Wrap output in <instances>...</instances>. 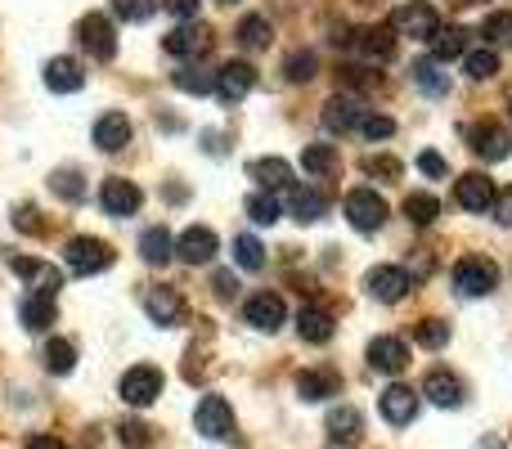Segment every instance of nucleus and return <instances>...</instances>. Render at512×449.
<instances>
[{
    "label": "nucleus",
    "mask_w": 512,
    "mask_h": 449,
    "mask_svg": "<svg viewBox=\"0 0 512 449\" xmlns=\"http://www.w3.org/2000/svg\"><path fill=\"white\" fill-rule=\"evenodd\" d=\"M378 409H382V418H387L391 427H405V423H414L418 418V396H414V387H387L378 396Z\"/></svg>",
    "instance_id": "obj_16"
},
{
    "label": "nucleus",
    "mask_w": 512,
    "mask_h": 449,
    "mask_svg": "<svg viewBox=\"0 0 512 449\" xmlns=\"http://www.w3.org/2000/svg\"><path fill=\"white\" fill-rule=\"evenodd\" d=\"M27 449H68V445L54 441V436H27Z\"/></svg>",
    "instance_id": "obj_53"
},
{
    "label": "nucleus",
    "mask_w": 512,
    "mask_h": 449,
    "mask_svg": "<svg viewBox=\"0 0 512 449\" xmlns=\"http://www.w3.org/2000/svg\"><path fill=\"white\" fill-rule=\"evenodd\" d=\"M405 216H409L414 225H432L436 216H441V203H436L432 194H409V198H405Z\"/></svg>",
    "instance_id": "obj_39"
},
{
    "label": "nucleus",
    "mask_w": 512,
    "mask_h": 449,
    "mask_svg": "<svg viewBox=\"0 0 512 449\" xmlns=\"http://www.w3.org/2000/svg\"><path fill=\"white\" fill-rule=\"evenodd\" d=\"M468 149L486 162H504L512 153V135L495 122H477V126H468Z\"/></svg>",
    "instance_id": "obj_9"
},
{
    "label": "nucleus",
    "mask_w": 512,
    "mask_h": 449,
    "mask_svg": "<svg viewBox=\"0 0 512 449\" xmlns=\"http://www.w3.org/2000/svg\"><path fill=\"white\" fill-rule=\"evenodd\" d=\"M99 203H104L108 216H135L140 203H144V194H140V185H131V180L108 176L104 189H99Z\"/></svg>",
    "instance_id": "obj_11"
},
{
    "label": "nucleus",
    "mask_w": 512,
    "mask_h": 449,
    "mask_svg": "<svg viewBox=\"0 0 512 449\" xmlns=\"http://www.w3.org/2000/svg\"><path fill=\"white\" fill-rule=\"evenodd\" d=\"M319 68V59L310 50H292L288 59H283V72H288V81H310Z\"/></svg>",
    "instance_id": "obj_43"
},
{
    "label": "nucleus",
    "mask_w": 512,
    "mask_h": 449,
    "mask_svg": "<svg viewBox=\"0 0 512 449\" xmlns=\"http://www.w3.org/2000/svg\"><path fill=\"white\" fill-rule=\"evenodd\" d=\"M355 50H360L369 63H387L391 54H396V32H391V23L364 27V32L355 36Z\"/></svg>",
    "instance_id": "obj_21"
},
{
    "label": "nucleus",
    "mask_w": 512,
    "mask_h": 449,
    "mask_svg": "<svg viewBox=\"0 0 512 449\" xmlns=\"http://www.w3.org/2000/svg\"><path fill=\"white\" fill-rule=\"evenodd\" d=\"M122 445L144 449V445H149V427H144V423H122Z\"/></svg>",
    "instance_id": "obj_49"
},
{
    "label": "nucleus",
    "mask_w": 512,
    "mask_h": 449,
    "mask_svg": "<svg viewBox=\"0 0 512 449\" xmlns=\"http://www.w3.org/2000/svg\"><path fill=\"white\" fill-rule=\"evenodd\" d=\"M176 252H180V261L185 265H207L216 256V234L207 225H189L185 234H180Z\"/></svg>",
    "instance_id": "obj_19"
},
{
    "label": "nucleus",
    "mask_w": 512,
    "mask_h": 449,
    "mask_svg": "<svg viewBox=\"0 0 512 449\" xmlns=\"http://www.w3.org/2000/svg\"><path fill=\"white\" fill-rule=\"evenodd\" d=\"M216 292H221V297H234V292H239V279H234V270L216 274Z\"/></svg>",
    "instance_id": "obj_50"
},
{
    "label": "nucleus",
    "mask_w": 512,
    "mask_h": 449,
    "mask_svg": "<svg viewBox=\"0 0 512 449\" xmlns=\"http://www.w3.org/2000/svg\"><path fill=\"white\" fill-rule=\"evenodd\" d=\"M495 212H499V221H504V225H512V189L504 198H495Z\"/></svg>",
    "instance_id": "obj_54"
},
{
    "label": "nucleus",
    "mask_w": 512,
    "mask_h": 449,
    "mask_svg": "<svg viewBox=\"0 0 512 449\" xmlns=\"http://www.w3.org/2000/svg\"><path fill=\"white\" fill-rule=\"evenodd\" d=\"M158 0H113V14L126 18V23H149Z\"/></svg>",
    "instance_id": "obj_45"
},
{
    "label": "nucleus",
    "mask_w": 512,
    "mask_h": 449,
    "mask_svg": "<svg viewBox=\"0 0 512 449\" xmlns=\"http://www.w3.org/2000/svg\"><path fill=\"white\" fill-rule=\"evenodd\" d=\"M283 315H288V306H283V297H274V292H256V297H248V306H243V319H248L252 328H261V333H279Z\"/></svg>",
    "instance_id": "obj_14"
},
{
    "label": "nucleus",
    "mask_w": 512,
    "mask_h": 449,
    "mask_svg": "<svg viewBox=\"0 0 512 449\" xmlns=\"http://www.w3.org/2000/svg\"><path fill=\"white\" fill-rule=\"evenodd\" d=\"M270 18H261V14H248L239 23V41L248 45V50H265V45H270Z\"/></svg>",
    "instance_id": "obj_35"
},
{
    "label": "nucleus",
    "mask_w": 512,
    "mask_h": 449,
    "mask_svg": "<svg viewBox=\"0 0 512 449\" xmlns=\"http://www.w3.org/2000/svg\"><path fill=\"white\" fill-rule=\"evenodd\" d=\"M364 113H369V108L360 104V99H351V95H333L324 104V126L333 135H346V131H355V126L364 122Z\"/></svg>",
    "instance_id": "obj_18"
},
{
    "label": "nucleus",
    "mask_w": 512,
    "mask_h": 449,
    "mask_svg": "<svg viewBox=\"0 0 512 449\" xmlns=\"http://www.w3.org/2000/svg\"><path fill=\"white\" fill-rule=\"evenodd\" d=\"M463 68H468L472 81H490L499 72V54L495 50H472V54H463Z\"/></svg>",
    "instance_id": "obj_37"
},
{
    "label": "nucleus",
    "mask_w": 512,
    "mask_h": 449,
    "mask_svg": "<svg viewBox=\"0 0 512 449\" xmlns=\"http://www.w3.org/2000/svg\"><path fill=\"white\" fill-rule=\"evenodd\" d=\"M288 207H292V216H297L301 225H315L319 216L328 212V198L315 194V189H292V194H288Z\"/></svg>",
    "instance_id": "obj_30"
},
{
    "label": "nucleus",
    "mask_w": 512,
    "mask_h": 449,
    "mask_svg": "<svg viewBox=\"0 0 512 449\" xmlns=\"http://www.w3.org/2000/svg\"><path fill=\"white\" fill-rule=\"evenodd\" d=\"M324 432H328V441H333V445H360V441H364V414H360L355 405L328 409Z\"/></svg>",
    "instance_id": "obj_12"
},
{
    "label": "nucleus",
    "mask_w": 512,
    "mask_h": 449,
    "mask_svg": "<svg viewBox=\"0 0 512 449\" xmlns=\"http://www.w3.org/2000/svg\"><path fill=\"white\" fill-rule=\"evenodd\" d=\"M45 86H50L54 95H77V90L86 86V72H81L77 59H50L45 63Z\"/></svg>",
    "instance_id": "obj_24"
},
{
    "label": "nucleus",
    "mask_w": 512,
    "mask_h": 449,
    "mask_svg": "<svg viewBox=\"0 0 512 449\" xmlns=\"http://www.w3.org/2000/svg\"><path fill=\"white\" fill-rule=\"evenodd\" d=\"M297 396H301V400L342 396V378H337L333 369H306V373H297Z\"/></svg>",
    "instance_id": "obj_26"
},
{
    "label": "nucleus",
    "mask_w": 512,
    "mask_h": 449,
    "mask_svg": "<svg viewBox=\"0 0 512 449\" xmlns=\"http://www.w3.org/2000/svg\"><path fill=\"white\" fill-rule=\"evenodd\" d=\"M297 333H301V342L324 346L328 337H333V315H328V310H319V306H301V315H297Z\"/></svg>",
    "instance_id": "obj_28"
},
{
    "label": "nucleus",
    "mask_w": 512,
    "mask_h": 449,
    "mask_svg": "<svg viewBox=\"0 0 512 449\" xmlns=\"http://www.w3.org/2000/svg\"><path fill=\"white\" fill-rule=\"evenodd\" d=\"M162 50H167L171 59H203V54L212 50V32H207L203 23H180L171 36H162Z\"/></svg>",
    "instance_id": "obj_8"
},
{
    "label": "nucleus",
    "mask_w": 512,
    "mask_h": 449,
    "mask_svg": "<svg viewBox=\"0 0 512 449\" xmlns=\"http://www.w3.org/2000/svg\"><path fill=\"white\" fill-rule=\"evenodd\" d=\"M364 171H369V176H382V180H400V162L391 158V153H369V158H364Z\"/></svg>",
    "instance_id": "obj_46"
},
{
    "label": "nucleus",
    "mask_w": 512,
    "mask_h": 449,
    "mask_svg": "<svg viewBox=\"0 0 512 449\" xmlns=\"http://www.w3.org/2000/svg\"><path fill=\"white\" fill-rule=\"evenodd\" d=\"M144 310H149V319L158 328H176L185 319V301H180L176 288H149L144 292Z\"/></svg>",
    "instance_id": "obj_15"
},
{
    "label": "nucleus",
    "mask_w": 512,
    "mask_h": 449,
    "mask_svg": "<svg viewBox=\"0 0 512 449\" xmlns=\"http://www.w3.org/2000/svg\"><path fill=\"white\" fill-rule=\"evenodd\" d=\"M252 86H256V68H252V63H225V68L216 72V95H221L225 104L248 99Z\"/></svg>",
    "instance_id": "obj_17"
},
{
    "label": "nucleus",
    "mask_w": 512,
    "mask_h": 449,
    "mask_svg": "<svg viewBox=\"0 0 512 449\" xmlns=\"http://www.w3.org/2000/svg\"><path fill=\"white\" fill-rule=\"evenodd\" d=\"M72 364H77V346H72L68 337H54V342L45 346V369L63 378V373H72Z\"/></svg>",
    "instance_id": "obj_34"
},
{
    "label": "nucleus",
    "mask_w": 512,
    "mask_h": 449,
    "mask_svg": "<svg viewBox=\"0 0 512 449\" xmlns=\"http://www.w3.org/2000/svg\"><path fill=\"white\" fill-rule=\"evenodd\" d=\"M167 9L176 18H198V0H167Z\"/></svg>",
    "instance_id": "obj_51"
},
{
    "label": "nucleus",
    "mask_w": 512,
    "mask_h": 449,
    "mask_svg": "<svg viewBox=\"0 0 512 449\" xmlns=\"http://www.w3.org/2000/svg\"><path fill=\"white\" fill-rule=\"evenodd\" d=\"M18 319H23V328H32V333H45V328L54 324V292H27L23 306H18Z\"/></svg>",
    "instance_id": "obj_25"
},
{
    "label": "nucleus",
    "mask_w": 512,
    "mask_h": 449,
    "mask_svg": "<svg viewBox=\"0 0 512 449\" xmlns=\"http://www.w3.org/2000/svg\"><path fill=\"white\" fill-rule=\"evenodd\" d=\"M360 131L369 135V140H387V135H396V122H391V117H382V113H364Z\"/></svg>",
    "instance_id": "obj_47"
},
{
    "label": "nucleus",
    "mask_w": 512,
    "mask_h": 449,
    "mask_svg": "<svg viewBox=\"0 0 512 449\" xmlns=\"http://www.w3.org/2000/svg\"><path fill=\"white\" fill-rule=\"evenodd\" d=\"M14 225H23V229H32V234H36V229H41V225H36V207H18Z\"/></svg>",
    "instance_id": "obj_52"
},
{
    "label": "nucleus",
    "mask_w": 512,
    "mask_h": 449,
    "mask_svg": "<svg viewBox=\"0 0 512 449\" xmlns=\"http://www.w3.org/2000/svg\"><path fill=\"white\" fill-rule=\"evenodd\" d=\"M140 256H144L149 265H167L171 256H176V238L167 234V225L144 229V234H140Z\"/></svg>",
    "instance_id": "obj_29"
},
{
    "label": "nucleus",
    "mask_w": 512,
    "mask_h": 449,
    "mask_svg": "<svg viewBox=\"0 0 512 449\" xmlns=\"http://www.w3.org/2000/svg\"><path fill=\"white\" fill-rule=\"evenodd\" d=\"M423 396L432 400V405H441V409H459L463 405V382L454 378L450 369H432L423 378Z\"/></svg>",
    "instance_id": "obj_20"
},
{
    "label": "nucleus",
    "mask_w": 512,
    "mask_h": 449,
    "mask_svg": "<svg viewBox=\"0 0 512 449\" xmlns=\"http://www.w3.org/2000/svg\"><path fill=\"white\" fill-rule=\"evenodd\" d=\"M454 288H459L463 297H486V292L499 288V265L486 261V256H463V261L454 265Z\"/></svg>",
    "instance_id": "obj_2"
},
{
    "label": "nucleus",
    "mask_w": 512,
    "mask_h": 449,
    "mask_svg": "<svg viewBox=\"0 0 512 449\" xmlns=\"http://www.w3.org/2000/svg\"><path fill=\"white\" fill-rule=\"evenodd\" d=\"M243 212H248L256 225H274V221H279V198L261 189V194H252L248 203H243Z\"/></svg>",
    "instance_id": "obj_41"
},
{
    "label": "nucleus",
    "mask_w": 512,
    "mask_h": 449,
    "mask_svg": "<svg viewBox=\"0 0 512 449\" xmlns=\"http://www.w3.org/2000/svg\"><path fill=\"white\" fill-rule=\"evenodd\" d=\"M508 113H512V99H508Z\"/></svg>",
    "instance_id": "obj_56"
},
{
    "label": "nucleus",
    "mask_w": 512,
    "mask_h": 449,
    "mask_svg": "<svg viewBox=\"0 0 512 449\" xmlns=\"http://www.w3.org/2000/svg\"><path fill=\"white\" fill-rule=\"evenodd\" d=\"M248 176L265 189V194H270V189H288L292 185V167L283 158H256V162H248Z\"/></svg>",
    "instance_id": "obj_27"
},
{
    "label": "nucleus",
    "mask_w": 512,
    "mask_h": 449,
    "mask_svg": "<svg viewBox=\"0 0 512 449\" xmlns=\"http://www.w3.org/2000/svg\"><path fill=\"white\" fill-rule=\"evenodd\" d=\"M50 185H54V194L59 198H68V203H77L86 189H81V171L77 167H63V171H54L50 176Z\"/></svg>",
    "instance_id": "obj_44"
},
{
    "label": "nucleus",
    "mask_w": 512,
    "mask_h": 449,
    "mask_svg": "<svg viewBox=\"0 0 512 449\" xmlns=\"http://www.w3.org/2000/svg\"><path fill=\"white\" fill-rule=\"evenodd\" d=\"M198 432L207 436V441H225V436H234V409L225 396H203L198 400V414H194Z\"/></svg>",
    "instance_id": "obj_6"
},
{
    "label": "nucleus",
    "mask_w": 512,
    "mask_h": 449,
    "mask_svg": "<svg viewBox=\"0 0 512 449\" xmlns=\"http://www.w3.org/2000/svg\"><path fill=\"white\" fill-rule=\"evenodd\" d=\"M414 342L427 346V351H441V346L450 342V324H445V319H423V324L414 328Z\"/></svg>",
    "instance_id": "obj_40"
},
{
    "label": "nucleus",
    "mask_w": 512,
    "mask_h": 449,
    "mask_svg": "<svg viewBox=\"0 0 512 449\" xmlns=\"http://www.w3.org/2000/svg\"><path fill=\"white\" fill-rule=\"evenodd\" d=\"M162 387H167V378H162V369H153V364H135V369H126L122 382H117L122 400L126 405H135V409L153 405V400L162 396Z\"/></svg>",
    "instance_id": "obj_1"
},
{
    "label": "nucleus",
    "mask_w": 512,
    "mask_h": 449,
    "mask_svg": "<svg viewBox=\"0 0 512 449\" xmlns=\"http://www.w3.org/2000/svg\"><path fill=\"white\" fill-rule=\"evenodd\" d=\"M391 32L414 36V41H436V32H441V14H436L432 5H423V0L400 5L396 14H391Z\"/></svg>",
    "instance_id": "obj_4"
},
{
    "label": "nucleus",
    "mask_w": 512,
    "mask_h": 449,
    "mask_svg": "<svg viewBox=\"0 0 512 449\" xmlns=\"http://www.w3.org/2000/svg\"><path fill=\"white\" fill-rule=\"evenodd\" d=\"M418 171H423V176H432V180H441L450 167H445L441 153H418Z\"/></svg>",
    "instance_id": "obj_48"
},
{
    "label": "nucleus",
    "mask_w": 512,
    "mask_h": 449,
    "mask_svg": "<svg viewBox=\"0 0 512 449\" xmlns=\"http://www.w3.org/2000/svg\"><path fill=\"white\" fill-rule=\"evenodd\" d=\"M221 5H234V0H221Z\"/></svg>",
    "instance_id": "obj_55"
},
{
    "label": "nucleus",
    "mask_w": 512,
    "mask_h": 449,
    "mask_svg": "<svg viewBox=\"0 0 512 449\" xmlns=\"http://www.w3.org/2000/svg\"><path fill=\"white\" fill-rule=\"evenodd\" d=\"M68 270L72 274H104L108 265H113V247L104 243V238H90V234H77L68 243Z\"/></svg>",
    "instance_id": "obj_3"
},
{
    "label": "nucleus",
    "mask_w": 512,
    "mask_h": 449,
    "mask_svg": "<svg viewBox=\"0 0 512 449\" xmlns=\"http://www.w3.org/2000/svg\"><path fill=\"white\" fill-rule=\"evenodd\" d=\"M454 203H459L463 212H490V207H495V185H490L481 171H468V176H459V185H454Z\"/></svg>",
    "instance_id": "obj_13"
},
{
    "label": "nucleus",
    "mask_w": 512,
    "mask_h": 449,
    "mask_svg": "<svg viewBox=\"0 0 512 449\" xmlns=\"http://www.w3.org/2000/svg\"><path fill=\"white\" fill-rule=\"evenodd\" d=\"M333 167H337L333 144H306V153H301V171H306V176H328Z\"/></svg>",
    "instance_id": "obj_31"
},
{
    "label": "nucleus",
    "mask_w": 512,
    "mask_h": 449,
    "mask_svg": "<svg viewBox=\"0 0 512 449\" xmlns=\"http://www.w3.org/2000/svg\"><path fill=\"white\" fill-rule=\"evenodd\" d=\"M364 288H369L373 301H387V306H396V301L409 297L414 279H409V270H400V265H378V270H369Z\"/></svg>",
    "instance_id": "obj_7"
},
{
    "label": "nucleus",
    "mask_w": 512,
    "mask_h": 449,
    "mask_svg": "<svg viewBox=\"0 0 512 449\" xmlns=\"http://www.w3.org/2000/svg\"><path fill=\"white\" fill-rule=\"evenodd\" d=\"M234 261H239L243 270H261V265H265L261 238H252V234H239V238H234Z\"/></svg>",
    "instance_id": "obj_38"
},
{
    "label": "nucleus",
    "mask_w": 512,
    "mask_h": 449,
    "mask_svg": "<svg viewBox=\"0 0 512 449\" xmlns=\"http://www.w3.org/2000/svg\"><path fill=\"white\" fill-rule=\"evenodd\" d=\"M369 364L378 373H400L409 364V346L400 337H373L369 342Z\"/></svg>",
    "instance_id": "obj_23"
},
{
    "label": "nucleus",
    "mask_w": 512,
    "mask_h": 449,
    "mask_svg": "<svg viewBox=\"0 0 512 449\" xmlns=\"http://www.w3.org/2000/svg\"><path fill=\"white\" fill-rule=\"evenodd\" d=\"M176 86L185 90V95H207V90H216V72L198 68V63H185V68L176 72Z\"/></svg>",
    "instance_id": "obj_33"
},
{
    "label": "nucleus",
    "mask_w": 512,
    "mask_h": 449,
    "mask_svg": "<svg viewBox=\"0 0 512 449\" xmlns=\"http://www.w3.org/2000/svg\"><path fill=\"white\" fill-rule=\"evenodd\" d=\"M77 36H81V45L90 50V59H99V63H108L117 54V36H113V23H108L104 14H86L77 23Z\"/></svg>",
    "instance_id": "obj_10"
},
{
    "label": "nucleus",
    "mask_w": 512,
    "mask_h": 449,
    "mask_svg": "<svg viewBox=\"0 0 512 449\" xmlns=\"http://www.w3.org/2000/svg\"><path fill=\"white\" fill-rule=\"evenodd\" d=\"M95 144L104 153H122L126 144H131V117L126 113H104L95 122Z\"/></svg>",
    "instance_id": "obj_22"
},
{
    "label": "nucleus",
    "mask_w": 512,
    "mask_h": 449,
    "mask_svg": "<svg viewBox=\"0 0 512 449\" xmlns=\"http://www.w3.org/2000/svg\"><path fill=\"white\" fill-rule=\"evenodd\" d=\"M468 50V32L463 27H450V32H436V41H432V54H436V63H450V59H459V54Z\"/></svg>",
    "instance_id": "obj_32"
},
{
    "label": "nucleus",
    "mask_w": 512,
    "mask_h": 449,
    "mask_svg": "<svg viewBox=\"0 0 512 449\" xmlns=\"http://www.w3.org/2000/svg\"><path fill=\"white\" fill-rule=\"evenodd\" d=\"M342 207H346V221L360 229V234H373V229L387 225V203L373 189H351Z\"/></svg>",
    "instance_id": "obj_5"
},
{
    "label": "nucleus",
    "mask_w": 512,
    "mask_h": 449,
    "mask_svg": "<svg viewBox=\"0 0 512 449\" xmlns=\"http://www.w3.org/2000/svg\"><path fill=\"white\" fill-rule=\"evenodd\" d=\"M414 81L427 90V95H445V90H450V77L441 72V63H436V59L414 63Z\"/></svg>",
    "instance_id": "obj_36"
},
{
    "label": "nucleus",
    "mask_w": 512,
    "mask_h": 449,
    "mask_svg": "<svg viewBox=\"0 0 512 449\" xmlns=\"http://www.w3.org/2000/svg\"><path fill=\"white\" fill-rule=\"evenodd\" d=\"M481 36L495 45H508L512 41V9H499V14H486V23H481Z\"/></svg>",
    "instance_id": "obj_42"
}]
</instances>
